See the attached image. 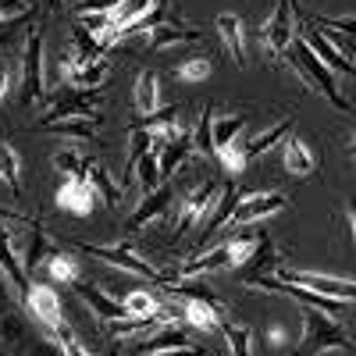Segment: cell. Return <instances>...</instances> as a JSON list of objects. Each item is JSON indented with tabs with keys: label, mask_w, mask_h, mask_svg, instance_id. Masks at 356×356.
I'll return each instance as SVG.
<instances>
[{
	"label": "cell",
	"mask_w": 356,
	"mask_h": 356,
	"mask_svg": "<svg viewBox=\"0 0 356 356\" xmlns=\"http://www.w3.org/2000/svg\"><path fill=\"white\" fill-rule=\"evenodd\" d=\"M22 22V18H18ZM18 22H0V47H11V40H15V25Z\"/></svg>",
	"instance_id": "obj_48"
},
{
	"label": "cell",
	"mask_w": 356,
	"mask_h": 356,
	"mask_svg": "<svg viewBox=\"0 0 356 356\" xmlns=\"http://www.w3.org/2000/svg\"><path fill=\"white\" fill-rule=\"evenodd\" d=\"M289 132H292V114H285L282 122H275L271 129H264V132L250 136V139H246V157H250V161L264 157L267 150H275V146H278V143H282Z\"/></svg>",
	"instance_id": "obj_27"
},
{
	"label": "cell",
	"mask_w": 356,
	"mask_h": 356,
	"mask_svg": "<svg viewBox=\"0 0 356 356\" xmlns=\"http://www.w3.org/2000/svg\"><path fill=\"white\" fill-rule=\"evenodd\" d=\"M136 111H139V118H146V114H157L161 111V79H157V72H139V79H136Z\"/></svg>",
	"instance_id": "obj_28"
},
{
	"label": "cell",
	"mask_w": 356,
	"mask_h": 356,
	"mask_svg": "<svg viewBox=\"0 0 356 356\" xmlns=\"http://www.w3.org/2000/svg\"><path fill=\"white\" fill-rule=\"evenodd\" d=\"M86 182L97 189V196H100L104 207H118V203H122V196H125V189L114 182V175H111L100 161H89V168H86Z\"/></svg>",
	"instance_id": "obj_26"
},
{
	"label": "cell",
	"mask_w": 356,
	"mask_h": 356,
	"mask_svg": "<svg viewBox=\"0 0 356 356\" xmlns=\"http://www.w3.org/2000/svg\"><path fill=\"white\" fill-rule=\"evenodd\" d=\"M275 275H278L282 282L300 285V289H310V292H321V296H332V300H346V303L356 300V282H349V278L317 275V271H289V267H278Z\"/></svg>",
	"instance_id": "obj_11"
},
{
	"label": "cell",
	"mask_w": 356,
	"mask_h": 356,
	"mask_svg": "<svg viewBox=\"0 0 356 356\" xmlns=\"http://www.w3.org/2000/svg\"><path fill=\"white\" fill-rule=\"evenodd\" d=\"M18 100H22V107H36V104L47 100V82H43V29H40L36 22L25 29Z\"/></svg>",
	"instance_id": "obj_5"
},
{
	"label": "cell",
	"mask_w": 356,
	"mask_h": 356,
	"mask_svg": "<svg viewBox=\"0 0 356 356\" xmlns=\"http://www.w3.org/2000/svg\"><path fill=\"white\" fill-rule=\"evenodd\" d=\"M182 317L178 314H171L168 321H161V328H154L146 339H139L132 349L139 353V356H150V353H161V349H175V346H189L186 342V328L178 324Z\"/></svg>",
	"instance_id": "obj_20"
},
{
	"label": "cell",
	"mask_w": 356,
	"mask_h": 356,
	"mask_svg": "<svg viewBox=\"0 0 356 356\" xmlns=\"http://www.w3.org/2000/svg\"><path fill=\"white\" fill-rule=\"evenodd\" d=\"M100 203L97 189L86 182V178H68V182L57 189V207H61L65 214H75V218H86L93 214V207Z\"/></svg>",
	"instance_id": "obj_17"
},
{
	"label": "cell",
	"mask_w": 356,
	"mask_h": 356,
	"mask_svg": "<svg viewBox=\"0 0 356 356\" xmlns=\"http://www.w3.org/2000/svg\"><path fill=\"white\" fill-rule=\"evenodd\" d=\"M33 15V0H0V22H18Z\"/></svg>",
	"instance_id": "obj_42"
},
{
	"label": "cell",
	"mask_w": 356,
	"mask_h": 356,
	"mask_svg": "<svg viewBox=\"0 0 356 356\" xmlns=\"http://www.w3.org/2000/svg\"><path fill=\"white\" fill-rule=\"evenodd\" d=\"M332 349H353V335L346 328V321L317 307H303V335H300V346H296V356H321Z\"/></svg>",
	"instance_id": "obj_2"
},
{
	"label": "cell",
	"mask_w": 356,
	"mask_h": 356,
	"mask_svg": "<svg viewBox=\"0 0 356 356\" xmlns=\"http://www.w3.org/2000/svg\"><path fill=\"white\" fill-rule=\"evenodd\" d=\"M0 182L15 193H22V161H18L11 143H0Z\"/></svg>",
	"instance_id": "obj_36"
},
{
	"label": "cell",
	"mask_w": 356,
	"mask_h": 356,
	"mask_svg": "<svg viewBox=\"0 0 356 356\" xmlns=\"http://www.w3.org/2000/svg\"><path fill=\"white\" fill-rule=\"evenodd\" d=\"M11 79H15L11 65H8V61H0V104H4L8 93H11Z\"/></svg>",
	"instance_id": "obj_46"
},
{
	"label": "cell",
	"mask_w": 356,
	"mask_h": 356,
	"mask_svg": "<svg viewBox=\"0 0 356 356\" xmlns=\"http://www.w3.org/2000/svg\"><path fill=\"white\" fill-rule=\"evenodd\" d=\"M0 271H4V278L15 285L18 300H25L29 289H33V278H29V271L22 267V257L11 246V232H8V221L4 218H0Z\"/></svg>",
	"instance_id": "obj_15"
},
{
	"label": "cell",
	"mask_w": 356,
	"mask_h": 356,
	"mask_svg": "<svg viewBox=\"0 0 356 356\" xmlns=\"http://www.w3.org/2000/svg\"><path fill=\"white\" fill-rule=\"evenodd\" d=\"M300 22H303V43H307V47H310V50L321 57V61L328 65L335 75L356 79V65H353V57H346V54H342V50H339V47L328 40V36H324V29H317L310 18H303V15H300Z\"/></svg>",
	"instance_id": "obj_12"
},
{
	"label": "cell",
	"mask_w": 356,
	"mask_h": 356,
	"mask_svg": "<svg viewBox=\"0 0 356 356\" xmlns=\"http://www.w3.org/2000/svg\"><path fill=\"white\" fill-rule=\"evenodd\" d=\"M40 132H47V136H61V139H72V143H93V139H97L93 118H65V122L40 125Z\"/></svg>",
	"instance_id": "obj_29"
},
{
	"label": "cell",
	"mask_w": 356,
	"mask_h": 356,
	"mask_svg": "<svg viewBox=\"0 0 356 356\" xmlns=\"http://www.w3.org/2000/svg\"><path fill=\"white\" fill-rule=\"evenodd\" d=\"M104 111V100L100 93H93V89H57V93H47V111L40 118V125H50V122H65V118H100Z\"/></svg>",
	"instance_id": "obj_6"
},
{
	"label": "cell",
	"mask_w": 356,
	"mask_h": 356,
	"mask_svg": "<svg viewBox=\"0 0 356 356\" xmlns=\"http://www.w3.org/2000/svg\"><path fill=\"white\" fill-rule=\"evenodd\" d=\"M104 356H122V349H118L114 342H107V346H104Z\"/></svg>",
	"instance_id": "obj_49"
},
{
	"label": "cell",
	"mask_w": 356,
	"mask_h": 356,
	"mask_svg": "<svg viewBox=\"0 0 356 356\" xmlns=\"http://www.w3.org/2000/svg\"><path fill=\"white\" fill-rule=\"evenodd\" d=\"M54 168L61 171L65 178H86L89 157H82L75 146H68V150H57V154H54Z\"/></svg>",
	"instance_id": "obj_38"
},
{
	"label": "cell",
	"mask_w": 356,
	"mask_h": 356,
	"mask_svg": "<svg viewBox=\"0 0 356 356\" xmlns=\"http://www.w3.org/2000/svg\"><path fill=\"white\" fill-rule=\"evenodd\" d=\"M129 175H136V178H139V189H143V193H154L157 186H164V178H161V164H157V157H154V154H143V157L129 168Z\"/></svg>",
	"instance_id": "obj_35"
},
{
	"label": "cell",
	"mask_w": 356,
	"mask_h": 356,
	"mask_svg": "<svg viewBox=\"0 0 356 356\" xmlns=\"http://www.w3.org/2000/svg\"><path fill=\"white\" fill-rule=\"evenodd\" d=\"M278 211H285V196H282V193H250V196L239 200V207H235V214H232L228 225L243 228V225H253V221L271 218V214H278Z\"/></svg>",
	"instance_id": "obj_14"
},
{
	"label": "cell",
	"mask_w": 356,
	"mask_h": 356,
	"mask_svg": "<svg viewBox=\"0 0 356 356\" xmlns=\"http://www.w3.org/2000/svg\"><path fill=\"white\" fill-rule=\"evenodd\" d=\"M349 154H353V161H356V129H353V136H349Z\"/></svg>",
	"instance_id": "obj_50"
},
{
	"label": "cell",
	"mask_w": 356,
	"mask_h": 356,
	"mask_svg": "<svg viewBox=\"0 0 356 356\" xmlns=\"http://www.w3.org/2000/svg\"><path fill=\"white\" fill-rule=\"evenodd\" d=\"M164 292L178 303V317L186 321V328H196V332H221L225 307H221L218 300H211V296H207V289L164 285Z\"/></svg>",
	"instance_id": "obj_4"
},
{
	"label": "cell",
	"mask_w": 356,
	"mask_h": 356,
	"mask_svg": "<svg viewBox=\"0 0 356 356\" xmlns=\"http://www.w3.org/2000/svg\"><path fill=\"white\" fill-rule=\"evenodd\" d=\"M79 25L100 43V50L114 47L118 36H122V29H118V22H114L111 11H89V15H79Z\"/></svg>",
	"instance_id": "obj_25"
},
{
	"label": "cell",
	"mask_w": 356,
	"mask_h": 356,
	"mask_svg": "<svg viewBox=\"0 0 356 356\" xmlns=\"http://www.w3.org/2000/svg\"><path fill=\"white\" fill-rule=\"evenodd\" d=\"M189 132H193V150L200 157H207V161H214L218 157V146H214V107H203L196 129H189Z\"/></svg>",
	"instance_id": "obj_30"
},
{
	"label": "cell",
	"mask_w": 356,
	"mask_h": 356,
	"mask_svg": "<svg viewBox=\"0 0 356 356\" xmlns=\"http://www.w3.org/2000/svg\"><path fill=\"white\" fill-rule=\"evenodd\" d=\"M218 196H221V186L214 182V178H207V182L193 186V189L186 193L182 207H178V221H175V232H178V235H186L189 228L203 225V218L211 214V207L218 203Z\"/></svg>",
	"instance_id": "obj_10"
},
{
	"label": "cell",
	"mask_w": 356,
	"mask_h": 356,
	"mask_svg": "<svg viewBox=\"0 0 356 356\" xmlns=\"http://www.w3.org/2000/svg\"><path fill=\"white\" fill-rule=\"evenodd\" d=\"M0 356H65V349L22 303H8L0 307Z\"/></svg>",
	"instance_id": "obj_1"
},
{
	"label": "cell",
	"mask_w": 356,
	"mask_h": 356,
	"mask_svg": "<svg viewBox=\"0 0 356 356\" xmlns=\"http://www.w3.org/2000/svg\"><path fill=\"white\" fill-rule=\"evenodd\" d=\"M285 61L300 72V79L310 86V89H317V93L328 100L335 111H342V114H353V107H349V100L342 97V89H339V79H335V72L321 61V57L300 40V43H292L289 47V54H285Z\"/></svg>",
	"instance_id": "obj_3"
},
{
	"label": "cell",
	"mask_w": 356,
	"mask_h": 356,
	"mask_svg": "<svg viewBox=\"0 0 356 356\" xmlns=\"http://www.w3.org/2000/svg\"><path fill=\"white\" fill-rule=\"evenodd\" d=\"M75 292H79V300H82L89 310H93V317H100L104 324L132 321L129 310H125V303L118 300V296H107V292H100V289H93V285H86V282H75Z\"/></svg>",
	"instance_id": "obj_16"
},
{
	"label": "cell",
	"mask_w": 356,
	"mask_h": 356,
	"mask_svg": "<svg viewBox=\"0 0 356 356\" xmlns=\"http://www.w3.org/2000/svg\"><path fill=\"white\" fill-rule=\"evenodd\" d=\"M246 129L235 136V139H228L221 150H218V161H221V168L228 171V175H243V168L250 164V157H246Z\"/></svg>",
	"instance_id": "obj_31"
},
{
	"label": "cell",
	"mask_w": 356,
	"mask_h": 356,
	"mask_svg": "<svg viewBox=\"0 0 356 356\" xmlns=\"http://www.w3.org/2000/svg\"><path fill=\"white\" fill-rule=\"evenodd\" d=\"M43 267L50 271V278H57V282H79V260H75L72 253L54 250V253L43 260Z\"/></svg>",
	"instance_id": "obj_37"
},
{
	"label": "cell",
	"mask_w": 356,
	"mask_h": 356,
	"mask_svg": "<svg viewBox=\"0 0 356 356\" xmlns=\"http://www.w3.org/2000/svg\"><path fill=\"white\" fill-rule=\"evenodd\" d=\"M214 29H218L225 50L232 54V61L243 68L246 65V29H243V18L239 15H218Z\"/></svg>",
	"instance_id": "obj_22"
},
{
	"label": "cell",
	"mask_w": 356,
	"mask_h": 356,
	"mask_svg": "<svg viewBox=\"0 0 356 356\" xmlns=\"http://www.w3.org/2000/svg\"><path fill=\"white\" fill-rule=\"evenodd\" d=\"M282 168L292 175V178H310L314 171H317V157H314V150H310V143H303V139H285V146H282Z\"/></svg>",
	"instance_id": "obj_21"
},
{
	"label": "cell",
	"mask_w": 356,
	"mask_h": 356,
	"mask_svg": "<svg viewBox=\"0 0 356 356\" xmlns=\"http://www.w3.org/2000/svg\"><path fill=\"white\" fill-rule=\"evenodd\" d=\"M317 29H324V33H339V36H349L356 40V15H339V18H310Z\"/></svg>",
	"instance_id": "obj_41"
},
{
	"label": "cell",
	"mask_w": 356,
	"mask_h": 356,
	"mask_svg": "<svg viewBox=\"0 0 356 356\" xmlns=\"http://www.w3.org/2000/svg\"><path fill=\"white\" fill-rule=\"evenodd\" d=\"M171 200H175V189H171V182H164V186H157L154 193H143V200H139V207L129 214V221H125V232H139V228H146L154 218H161L168 207H171Z\"/></svg>",
	"instance_id": "obj_18"
},
{
	"label": "cell",
	"mask_w": 356,
	"mask_h": 356,
	"mask_svg": "<svg viewBox=\"0 0 356 356\" xmlns=\"http://www.w3.org/2000/svg\"><path fill=\"white\" fill-rule=\"evenodd\" d=\"M118 0H79L75 15H89V11H114Z\"/></svg>",
	"instance_id": "obj_45"
},
{
	"label": "cell",
	"mask_w": 356,
	"mask_h": 356,
	"mask_svg": "<svg viewBox=\"0 0 356 356\" xmlns=\"http://www.w3.org/2000/svg\"><path fill=\"white\" fill-rule=\"evenodd\" d=\"M111 75V65L107 57H89L82 50H75L72 43L65 47L61 54V79L72 86V89H100Z\"/></svg>",
	"instance_id": "obj_8"
},
{
	"label": "cell",
	"mask_w": 356,
	"mask_h": 356,
	"mask_svg": "<svg viewBox=\"0 0 356 356\" xmlns=\"http://www.w3.org/2000/svg\"><path fill=\"white\" fill-rule=\"evenodd\" d=\"M22 307L33 314L47 332H57L65 324V310H61V296L54 292V285H43V282H33L29 296L22 300Z\"/></svg>",
	"instance_id": "obj_13"
},
{
	"label": "cell",
	"mask_w": 356,
	"mask_h": 356,
	"mask_svg": "<svg viewBox=\"0 0 356 356\" xmlns=\"http://www.w3.org/2000/svg\"><path fill=\"white\" fill-rule=\"evenodd\" d=\"M292 43H296V8L289 4V0H278L271 18H267L264 29H260V47L271 57H278V61H285Z\"/></svg>",
	"instance_id": "obj_9"
},
{
	"label": "cell",
	"mask_w": 356,
	"mask_h": 356,
	"mask_svg": "<svg viewBox=\"0 0 356 356\" xmlns=\"http://www.w3.org/2000/svg\"><path fill=\"white\" fill-rule=\"evenodd\" d=\"M239 189H235V182H225L221 186V196H218V203L211 207V214L203 218V235H211V232H218V228H225L228 221H232V214H235V207H239Z\"/></svg>",
	"instance_id": "obj_24"
},
{
	"label": "cell",
	"mask_w": 356,
	"mask_h": 356,
	"mask_svg": "<svg viewBox=\"0 0 356 356\" xmlns=\"http://www.w3.org/2000/svg\"><path fill=\"white\" fill-rule=\"evenodd\" d=\"M289 4L296 8V15H303V11H300V4H303V0H289Z\"/></svg>",
	"instance_id": "obj_51"
},
{
	"label": "cell",
	"mask_w": 356,
	"mask_h": 356,
	"mask_svg": "<svg viewBox=\"0 0 356 356\" xmlns=\"http://www.w3.org/2000/svg\"><path fill=\"white\" fill-rule=\"evenodd\" d=\"M150 356H211L207 346H175V349H161V353H150Z\"/></svg>",
	"instance_id": "obj_44"
},
{
	"label": "cell",
	"mask_w": 356,
	"mask_h": 356,
	"mask_svg": "<svg viewBox=\"0 0 356 356\" xmlns=\"http://www.w3.org/2000/svg\"><path fill=\"white\" fill-rule=\"evenodd\" d=\"M54 335H57V342H61L65 356H93V353H89V349L79 342V335H72V328H68V324H61V328H57Z\"/></svg>",
	"instance_id": "obj_43"
},
{
	"label": "cell",
	"mask_w": 356,
	"mask_h": 356,
	"mask_svg": "<svg viewBox=\"0 0 356 356\" xmlns=\"http://www.w3.org/2000/svg\"><path fill=\"white\" fill-rule=\"evenodd\" d=\"M65 4V0H47V8H61Z\"/></svg>",
	"instance_id": "obj_52"
},
{
	"label": "cell",
	"mask_w": 356,
	"mask_h": 356,
	"mask_svg": "<svg viewBox=\"0 0 356 356\" xmlns=\"http://www.w3.org/2000/svg\"><path fill=\"white\" fill-rule=\"evenodd\" d=\"M346 228H349V239H353V250H356V200L346 203Z\"/></svg>",
	"instance_id": "obj_47"
},
{
	"label": "cell",
	"mask_w": 356,
	"mask_h": 356,
	"mask_svg": "<svg viewBox=\"0 0 356 356\" xmlns=\"http://www.w3.org/2000/svg\"><path fill=\"white\" fill-rule=\"evenodd\" d=\"M122 303H125L129 317H136V321H154L157 314H164L157 307V300H154V292H146V289H129L122 296Z\"/></svg>",
	"instance_id": "obj_32"
},
{
	"label": "cell",
	"mask_w": 356,
	"mask_h": 356,
	"mask_svg": "<svg viewBox=\"0 0 356 356\" xmlns=\"http://www.w3.org/2000/svg\"><path fill=\"white\" fill-rule=\"evenodd\" d=\"M189 154H193V132L178 129V132H175V139L164 146V154L157 157V164H161V178H164V182H171V175L189 161Z\"/></svg>",
	"instance_id": "obj_23"
},
{
	"label": "cell",
	"mask_w": 356,
	"mask_h": 356,
	"mask_svg": "<svg viewBox=\"0 0 356 356\" xmlns=\"http://www.w3.org/2000/svg\"><path fill=\"white\" fill-rule=\"evenodd\" d=\"M221 335H225V346L232 356H253V332L239 321H221Z\"/></svg>",
	"instance_id": "obj_33"
},
{
	"label": "cell",
	"mask_w": 356,
	"mask_h": 356,
	"mask_svg": "<svg viewBox=\"0 0 356 356\" xmlns=\"http://www.w3.org/2000/svg\"><path fill=\"white\" fill-rule=\"evenodd\" d=\"M68 4H72V8H75V4H79V0H68Z\"/></svg>",
	"instance_id": "obj_53"
},
{
	"label": "cell",
	"mask_w": 356,
	"mask_h": 356,
	"mask_svg": "<svg viewBox=\"0 0 356 356\" xmlns=\"http://www.w3.org/2000/svg\"><path fill=\"white\" fill-rule=\"evenodd\" d=\"M72 250H82L86 257H93V260H104L111 267H118V271H129L136 278H146V282H157V285H168L164 275L157 271L154 264H146L139 253L129 250V239L122 243H114V246H93V243H72Z\"/></svg>",
	"instance_id": "obj_7"
},
{
	"label": "cell",
	"mask_w": 356,
	"mask_h": 356,
	"mask_svg": "<svg viewBox=\"0 0 356 356\" xmlns=\"http://www.w3.org/2000/svg\"><path fill=\"white\" fill-rule=\"evenodd\" d=\"M211 72H214L211 57H186L178 65V79H186V82H203V79H211Z\"/></svg>",
	"instance_id": "obj_40"
},
{
	"label": "cell",
	"mask_w": 356,
	"mask_h": 356,
	"mask_svg": "<svg viewBox=\"0 0 356 356\" xmlns=\"http://www.w3.org/2000/svg\"><path fill=\"white\" fill-rule=\"evenodd\" d=\"M278 271V246L271 243V235H260V246L253 250V257L235 271V278H239L243 285H257L264 275H275Z\"/></svg>",
	"instance_id": "obj_19"
},
{
	"label": "cell",
	"mask_w": 356,
	"mask_h": 356,
	"mask_svg": "<svg viewBox=\"0 0 356 356\" xmlns=\"http://www.w3.org/2000/svg\"><path fill=\"white\" fill-rule=\"evenodd\" d=\"M154 4H157V0H118V8H114L111 15H114L118 29H122V33H129L139 18H146V15L154 11Z\"/></svg>",
	"instance_id": "obj_34"
},
{
	"label": "cell",
	"mask_w": 356,
	"mask_h": 356,
	"mask_svg": "<svg viewBox=\"0 0 356 356\" xmlns=\"http://www.w3.org/2000/svg\"><path fill=\"white\" fill-rule=\"evenodd\" d=\"M246 129V118L243 114H218L214 111V146L221 150V146L228 143V139H235Z\"/></svg>",
	"instance_id": "obj_39"
}]
</instances>
